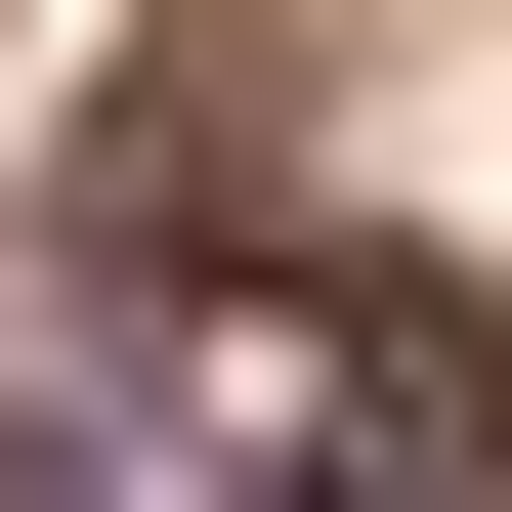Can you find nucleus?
<instances>
[{"label": "nucleus", "instance_id": "obj_1", "mask_svg": "<svg viewBox=\"0 0 512 512\" xmlns=\"http://www.w3.org/2000/svg\"><path fill=\"white\" fill-rule=\"evenodd\" d=\"M0 512H512V342L384 256H86L0 299Z\"/></svg>", "mask_w": 512, "mask_h": 512}]
</instances>
